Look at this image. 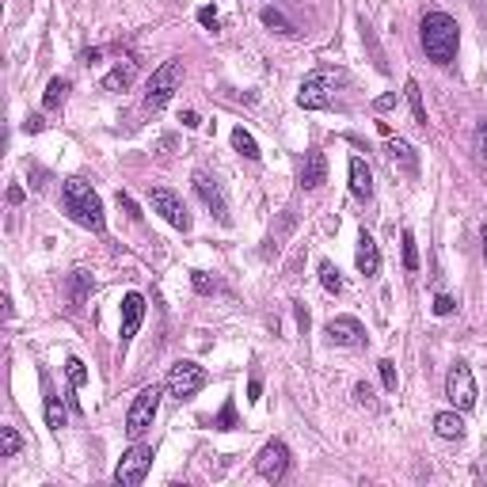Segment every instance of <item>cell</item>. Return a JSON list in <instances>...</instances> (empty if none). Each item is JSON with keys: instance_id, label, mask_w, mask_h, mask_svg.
I'll list each match as a JSON object with an SVG mask.
<instances>
[{"instance_id": "1", "label": "cell", "mask_w": 487, "mask_h": 487, "mask_svg": "<svg viewBox=\"0 0 487 487\" xmlns=\"http://www.w3.org/2000/svg\"><path fill=\"white\" fill-rule=\"evenodd\" d=\"M419 39H423V50L430 61L449 65L457 58V42H461V31H457V20L445 12H426L423 23H419Z\"/></svg>"}, {"instance_id": "2", "label": "cell", "mask_w": 487, "mask_h": 487, "mask_svg": "<svg viewBox=\"0 0 487 487\" xmlns=\"http://www.w3.org/2000/svg\"><path fill=\"white\" fill-rule=\"evenodd\" d=\"M61 205H65V213H69L77 224H84V229H91V232H103L107 229V217H103V202H99V194L91 191V183H84V179H69L61 186Z\"/></svg>"}, {"instance_id": "3", "label": "cell", "mask_w": 487, "mask_h": 487, "mask_svg": "<svg viewBox=\"0 0 487 487\" xmlns=\"http://www.w3.org/2000/svg\"><path fill=\"white\" fill-rule=\"evenodd\" d=\"M339 84H343V72L320 69V72H312V77H305V80H301L297 103H301L305 110H324V107H331L335 88H339Z\"/></svg>"}, {"instance_id": "4", "label": "cell", "mask_w": 487, "mask_h": 487, "mask_svg": "<svg viewBox=\"0 0 487 487\" xmlns=\"http://www.w3.org/2000/svg\"><path fill=\"white\" fill-rule=\"evenodd\" d=\"M183 84V61L179 58H172V61H164L160 69L148 77V84H145V107L148 110H160L167 99L175 96V88Z\"/></svg>"}, {"instance_id": "5", "label": "cell", "mask_w": 487, "mask_h": 487, "mask_svg": "<svg viewBox=\"0 0 487 487\" xmlns=\"http://www.w3.org/2000/svg\"><path fill=\"white\" fill-rule=\"evenodd\" d=\"M156 411H160V385H145L134 396V404L126 411V434L129 438H141L148 426H153Z\"/></svg>"}, {"instance_id": "6", "label": "cell", "mask_w": 487, "mask_h": 487, "mask_svg": "<svg viewBox=\"0 0 487 487\" xmlns=\"http://www.w3.org/2000/svg\"><path fill=\"white\" fill-rule=\"evenodd\" d=\"M148 468H153V449H148V445H129L126 453H122L118 468H115V483H118V487H137V483H145Z\"/></svg>"}, {"instance_id": "7", "label": "cell", "mask_w": 487, "mask_h": 487, "mask_svg": "<svg viewBox=\"0 0 487 487\" xmlns=\"http://www.w3.org/2000/svg\"><path fill=\"white\" fill-rule=\"evenodd\" d=\"M445 396L457 411H472L476 407V381H472V369L464 362H457L445 377Z\"/></svg>"}, {"instance_id": "8", "label": "cell", "mask_w": 487, "mask_h": 487, "mask_svg": "<svg viewBox=\"0 0 487 487\" xmlns=\"http://www.w3.org/2000/svg\"><path fill=\"white\" fill-rule=\"evenodd\" d=\"M255 472L263 476L267 483H278V480H286V472H289V445L286 442H267L263 449H259V457H255Z\"/></svg>"}, {"instance_id": "9", "label": "cell", "mask_w": 487, "mask_h": 487, "mask_svg": "<svg viewBox=\"0 0 487 487\" xmlns=\"http://www.w3.org/2000/svg\"><path fill=\"white\" fill-rule=\"evenodd\" d=\"M202 385H205V369L198 362H175L172 369H167V392L179 396V400L194 396Z\"/></svg>"}, {"instance_id": "10", "label": "cell", "mask_w": 487, "mask_h": 487, "mask_svg": "<svg viewBox=\"0 0 487 487\" xmlns=\"http://www.w3.org/2000/svg\"><path fill=\"white\" fill-rule=\"evenodd\" d=\"M153 210L160 213V217L172 224V229H179V232L191 229V213H186V202H183L175 191H167V186H156V191H153Z\"/></svg>"}, {"instance_id": "11", "label": "cell", "mask_w": 487, "mask_h": 487, "mask_svg": "<svg viewBox=\"0 0 487 487\" xmlns=\"http://www.w3.org/2000/svg\"><path fill=\"white\" fill-rule=\"evenodd\" d=\"M327 339L335 346H362L365 327H362L358 316H335V320H327Z\"/></svg>"}, {"instance_id": "12", "label": "cell", "mask_w": 487, "mask_h": 487, "mask_svg": "<svg viewBox=\"0 0 487 487\" xmlns=\"http://www.w3.org/2000/svg\"><path fill=\"white\" fill-rule=\"evenodd\" d=\"M194 191L202 194V202L210 205L213 213H217V221L229 224V202H224V191H221V183L213 179L210 172H194Z\"/></svg>"}, {"instance_id": "13", "label": "cell", "mask_w": 487, "mask_h": 487, "mask_svg": "<svg viewBox=\"0 0 487 487\" xmlns=\"http://www.w3.org/2000/svg\"><path fill=\"white\" fill-rule=\"evenodd\" d=\"M141 320H145V297L141 293H126L122 297V343L134 339Z\"/></svg>"}, {"instance_id": "14", "label": "cell", "mask_w": 487, "mask_h": 487, "mask_svg": "<svg viewBox=\"0 0 487 487\" xmlns=\"http://www.w3.org/2000/svg\"><path fill=\"white\" fill-rule=\"evenodd\" d=\"M354 263H358V270L365 278H373L381 270V251H377V240L369 236V232H358V251H354Z\"/></svg>"}, {"instance_id": "15", "label": "cell", "mask_w": 487, "mask_h": 487, "mask_svg": "<svg viewBox=\"0 0 487 487\" xmlns=\"http://www.w3.org/2000/svg\"><path fill=\"white\" fill-rule=\"evenodd\" d=\"M324 175H327L324 153H320V148H308V153H305V164H301V186H305V191H312V186L324 183Z\"/></svg>"}, {"instance_id": "16", "label": "cell", "mask_w": 487, "mask_h": 487, "mask_svg": "<svg viewBox=\"0 0 487 487\" xmlns=\"http://www.w3.org/2000/svg\"><path fill=\"white\" fill-rule=\"evenodd\" d=\"M350 191H354V198H362V202L373 198V172H369V164H365L362 156L350 160Z\"/></svg>"}, {"instance_id": "17", "label": "cell", "mask_w": 487, "mask_h": 487, "mask_svg": "<svg viewBox=\"0 0 487 487\" xmlns=\"http://www.w3.org/2000/svg\"><path fill=\"white\" fill-rule=\"evenodd\" d=\"M434 434L438 438H445V442H461L464 438V419H461V411H438L434 415Z\"/></svg>"}, {"instance_id": "18", "label": "cell", "mask_w": 487, "mask_h": 487, "mask_svg": "<svg viewBox=\"0 0 487 487\" xmlns=\"http://www.w3.org/2000/svg\"><path fill=\"white\" fill-rule=\"evenodd\" d=\"M134 77H137V61H134V58H122L115 69L103 77V91H122V88H129V84H134Z\"/></svg>"}, {"instance_id": "19", "label": "cell", "mask_w": 487, "mask_h": 487, "mask_svg": "<svg viewBox=\"0 0 487 487\" xmlns=\"http://www.w3.org/2000/svg\"><path fill=\"white\" fill-rule=\"evenodd\" d=\"M388 156H392V160H400V164L407 167V172H415V167H419L415 148H411L407 141H400V137H392V141H388Z\"/></svg>"}, {"instance_id": "20", "label": "cell", "mask_w": 487, "mask_h": 487, "mask_svg": "<svg viewBox=\"0 0 487 487\" xmlns=\"http://www.w3.org/2000/svg\"><path fill=\"white\" fill-rule=\"evenodd\" d=\"M65 91H69V80H50V84H46V96H42V107L46 110H58L61 107V103H65Z\"/></svg>"}, {"instance_id": "21", "label": "cell", "mask_w": 487, "mask_h": 487, "mask_svg": "<svg viewBox=\"0 0 487 487\" xmlns=\"http://www.w3.org/2000/svg\"><path fill=\"white\" fill-rule=\"evenodd\" d=\"M232 145H236V153H244L248 160H259V145H255V137H251L244 126L232 129Z\"/></svg>"}, {"instance_id": "22", "label": "cell", "mask_w": 487, "mask_h": 487, "mask_svg": "<svg viewBox=\"0 0 487 487\" xmlns=\"http://www.w3.org/2000/svg\"><path fill=\"white\" fill-rule=\"evenodd\" d=\"M404 91H407V103H411V115H415V122H419V126H426V107H423V91H419V80H407Z\"/></svg>"}, {"instance_id": "23", "label": "cell", "mask_w": 487, "mask_h": 487, "mask_svg": "<svg viewBox=\"0 0 487 487\" xmlns=\"http://www.w3.org/2000/svg\"><path fill=\"white\" fill-rule=\"evenodd\" d=\"M23 449V438L15 434V426H0V457H15Z\"/></svg>"}, {"instance_id": "24", "label": "cell", "mask_w": 487, "mask_h": 487, "mask_svg": "<svg viewBox=\"0 0 487 487\" xmlns=\"http://www.w3.org/2000/svg\"><path fill=\"white\" fill-rule=\"evenodd\" d=\"M46 426H50V430L65 426V407H61L58 396H46Z\"/></svg>"}, {"instance_id": "25", "label": "cell", "mask_w": 487, "mask_h": 487, "mask_svg": "<svg viewBox=\"0 0 487 487\" xmlns=\"http://www.w3.org/2000/svg\"><path fill=\"white\" fill-rule=\"evenodd\" d=\"M88 289H91V274L88 270H72V305H84Z\"/></svg>"}, {"instance_id": "26", "label": "cell", "mask_w": 487, "mask_h": 487, "mask_svg": "<svg viewBox=\"0 0 487 487\" xmlns=\"http://www.w3.org/2000/svg\"><path fill=\"white\" fill-rule=\"evenodd\" d=\"M320 282H324V289H327V293H339V289H343L339 267H335V263H320Z\"/></svg>"}, {"instance_id": "27", "label": "cell", "mask_w": 487, "mask_h": 487, "mask_svg": "<svg viewBox=\"0 0 487 487\" xmlns=\"http://www.w3.org/2000/svg\"><path fill=\"white\" fill-rule=\"evenodd\" d=\"M263 23H267V27H274V31H282V34H293V31H297V27L289 23L286 15L278 12V8H263Z\"/></svg>"}, {"instance_id": "28", "label": "cell", "mask_w": 487, "mask_h": 487, "mask_svg": "<svg viewBox=\"0 0 487 487\" xmlns=\"http://www.w3.org/2000/svg\"><path fill=\"white\" fill-rule=\"evenodd\" d=\"M404 270H419V248H415V232L404 229Z\"/></svg>"}, {"instance_id": "29", "label": "cell", "mask_w": 487, "mask_h": 487, "mask_svg": "<svg viewBox=\"0 0 487 487\" xmlns=\"http://www.w3.org/2000/svg\"><path fill=\"white\" fill-rule=\"evenodd\" d=\"M65 373H69V385H72V388H80L84 381H88V369H84L80 358H69V362H65Z\"/></svg>"}, {"instance_id": "30", "label": "cell", "mask_w": 487, "mask_h": 487, "mask_svg": "<svg viewBox=\"0 0 487 487\" xmlns=\"http://www.w3.org/2000/svg\"><path fill=\"white\" fill-rule=\"evenodd\" d=\"M213 426H217V430H236V407H232V400L221 407V415L213 419Z\"/></svg>"}, {"instance_id": "31", "label": "cell", "mask_w": 487, "mask_h": 487, "mask_svg": "<svg viewBox=\"0 0 487 487\" xmlns=\"http://www.w3.org/2000/svg\"><path fill=\"white\" fill-rule=\"evenodd\" d=\"M377 365H381V381H385V388H388V392H396V385H400V377H396V362L385 358V362H377Z\"/></svg>"}, {"instance_id": "32", "label": "cell", "mask_w": 487, "mask_h": 487, "mask_svg": "<svg viewBox=\"0 0 487 487\" xmlns=\"http://www.w3.org/2000/svg\"><path fill=\"white\" fill-rule=\"evenodd\" d=\"M191 282H194V289H198V293H213V289H217V282H213V278L205 274V270H194Z\"/></svg>"}, {"instance_id": "33", "label": "cell", "mask_w": 487, "mask_h": 487, "mask_svg": "<svg viewBox=\"0 0 487 487\" xmlns=\"http://www.w3.org/2000/svg\"><path fill=\"white\" fill-rule=\"evenodd\" d=\"M354 396H358V404H365V407H377V400H373V388L369 385H365V381H362V385H354Z\"/></svg>"}, {"instance_id": "34", "label": "cell", "mask_w": 487, "mask_h": 487, "mask_svg": "<svg viewBox=\"0 0 487 487\" xmlns=\"http://www.w3.org/2000/svg\"><path fill=\"white\" fill-rule=\"evenodd\" d=\"M453 308H457V301H453L449 293H438V297H434V312H438V316H449Z\"/></svg>"}, {"instance_id": "35", "label": "cell", "mask_w": 487, "mask_h": 487, "mask_svg": "<svg viewBox=\"0 0 487 487\" xmlns=\"http://www.w3.org/2000/svg\"><path fill=\"white\" fill-rule=\"evenodd\" d=\"M198 23L210 27V31H217V12H213V8H198Z\"/></svg>"}, {"instance_id": "36", "label": "cell", "mask_w": 487, "mask_h": 487, "mask_svg": "<svg viewBox=\"0 0 487 487\" xmlns=\"http://www.w3.org/2000/svg\"><path fill=\"white\" fill-rule=\"evenodd\" d=\"M42 126H46V122H42V115H27V122H23V129H27V134H39Z\"/></svg>"}, {"instance_id": "37", "label": "cell", "mask_w": 487, "mask_h": 487, "mask_svg": "<svg viewBox=\"0 0 487 487\" xmlns=\"http://www.w3.org/2000/svg\"><path fill=\"white\" fill-rule=\"evenodd\" d=\"M373 107H377V110H392V107H396V91H388V96H381L377 103H373Z\"/></svg>"}, {"instance_id": "38", "label": "cell", "mask_w": 487, "mask_h": 487, "mask_svg": "<svg viewBox=\"0 0 487 487\" xmlns=\"http://www.w3.org/2000/svg\"><path fill=\"white\" fill-rule=\"evenodd\" d=\"M179 122H183V126H186V129H194V126H202V122H198V115H194V110H183V115H179Z\"/></svg>"}, {"instance_id": "39", "label": "cell", "mask_w": 487, "mask_h": 487, "mask_svg": "<svg viewBox=\"0 0 487 487\" xmlns=\"http://www.w3.org/2000/svg\"><path fill=\"white\" fill-rule=\"evenodd\" d=\"M8 202L20 205V202H23V186H8Z\"/></svg>"}, {"instance_id": "40", "label": "cell", "mask_w": 487, "mask_h": 487, "mask_svg": "<svg viewBox=\"0 0 487 487\" xmlns=\"http://www.w3.org/2000/svg\"><path fill=\"white\" fill-rule=\"evenodd\" d=\"M259 392H263V385H259V377H251V385H248V400H259Z\"/></svg>"}, {"instance_id": "41", "label": "cell", "mask_w": 487, "mask_h": 487, "mask_svg": "<svg viewBox=\"0 0 487 487\" xmlns=\"http://www.w3.org/2000/svg\"><path fill=\"white\" fill-rule=\"evenodd\" d=\"M297 324H301V331L308 327V312H305V305H297Z\"/></svg>"}, {"instance_id": "42", "label": "cell", "mask_w": 487, "mask_h": 487, "mask_svg": "<svg viewBox=\"0 0 487 487\" xmlns=\"http://www.w3.org/2000/svg\"><path fill=\"white\" fill-rule=\"evenodd\" d=\"M476 137H480V145H483V148H487V118H483V122H480V129H476Z\"/></svg>"}, {"instance_id": "43", "label": "cell", "mask_w": 487, "mask_h": 487, "mask_svg": "<svg viewBox=\"0 0 487 487\" xmlns=\"http://www.w3.org/2000/svg\"><path fill=\"white\" fill-rule=\"evenodd\" d=\"M80 61H88V65H91V61H99V50H84V53H80Z\"/></svg>"}, {"instance_id": "44", "label": "cell", "mask_w": 487, "mask_h": 487, "mask_svg": "<svg viewBox=\"0 0 487 487\" xmlns=\"http://www.w3.org/2000/svg\"><path fill=\"white\" fill-rule=\"evenodd\" d=\"M476 480H480V483L487 480V464H480V468H476Z\"/></svg>"}, {"instance_id": "45", "label": "cell", "mask_w": 487, "mask_h": 487, "mask_svg": "<svg viewBox=\"0 0 487 487\" xmlns=\"http://www.w3.org/2000/svg\"><path fill=\"white\" fill-rule=\"evenodd\" d=\"M480 240H483V259H487V224H483V232H480Z\"/></svg>"}]
</instances>
